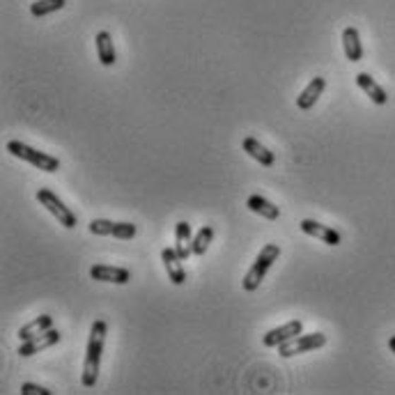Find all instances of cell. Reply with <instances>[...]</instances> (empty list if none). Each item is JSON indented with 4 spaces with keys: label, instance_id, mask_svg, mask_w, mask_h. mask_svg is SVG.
Listing matches in <instances>:
<instances>
[{
    "label": "cell",
    "instance_id": "cell-1",
    "mask_svg": "<svg viewBox=\"0 0 395 395\" xmlns=\"http://www.w3.org/2000/svg\"><path fill=\"white\" fill-rule=\"evenodd\" d=\"M106 334H108V324L104 319H97L90 329L86 363H83V377H81V382H83L86 389H92L99 379V363H101V354H104Z\"/></svg>",
    "mask_w": 395,
    "mask_h": 395
},
{
    "label": "cell",
    "instance_id": "cell-2",
    "mask_svg": "<svg viewBox=\"0 0 395 395\" xmlns=\"http://www.w3.org/2000/svg\"><path fill=\"white\" fill-rule=\"evenodd\" d=\"M278 255H281V246L278 244H266L262 251H260V255L255 257V262H253V266L251 269H248V273L244 276V290L246 292H255L257 288H260V283H262V278L266 276V271L271 269L273 266V262L278 260Z\"/></svg>",
    "mask_w": 395,
    "mask_h": 395
},
{
    "label": "cell",
    "instance_id": "cell-3",
    "mask_svg": "<svg viewBox=\"0 0 395 395\" xmlns=\"http://www.w3.org/2000/svg\"><path fill=\"white\" fill-rule=\"evenodd\" d=\"M7 152L12 154V156H16V159L28 161L30 165H35L37 170H44V172H55V170H60L58 156H51V154H46V152L33 150V147L25 145V143L9 141V143H7Z\"/></svg>",
    "mask_w": 395,
    "mask_h": 395
},
{
    "label": "cell",
    "instance_id": "cell-4",
    "mask_svg": "<svg viewBox=\"0 0 395 395\" xmlns=\"http://www.w3.org/2000/svg\"><path fill=\"white\" fill-rule=\"evenodd\" d=\"M37 200H40L42 205L49 209L55 218H58V223L62 228H67V230L76 228V223H78L76 214H73V211L67 205H64V202L58 196H55L51 189H40V191H37Z\"/></svg>",
    "mask_w": 395,
    "mask_h": 395
},
{
    "label": "cell",
    "instance_id": "cell-5",
    "mask_svg": "<svg viewBox=\"0 0 395 395\" xmlns=\"http://www.w3.org/2000/svg\"><path fill=\"white\" fill-rule=\"evenodd\" d=\"M326 345V336L324 334H299L297 338L288 340V343L278 345V354L283 358H292L297 354H306V352H315V349Z\"/></svg>",
    "mask_w": 395,
    "mask_h": 395
},
{
    "label": "cell",
    "instance_id": "cell-6",
    "mask_svg": "<svg viewBox=\"0 0 395 395\" xmlns=\"http://www.w3.org/2000/svg\"><path fill=\"white\" fill-rule=\"evenodd\" d=\"M90 232L101 237H115V239H134L138 228L134 223H113V220H106V218H95L90 220Z\"/></svg>",
    "mask_w": 395,
    "mask_h": 395
},
{
    "label": "cell",
    "instance_id": "cell-7",
    "mask_svg": "<svg viewBox=\"0 0 395 395\" xmlns=\"http://www.w3.org/2000/svg\"><path fill=\"white\" fill-rule=\"evenodd\" d=\"M60 340H62V334H60V331L49 329V331H44V334L35 336V338H30V340H23L21 347H18V354H21V356L40 354V352H44V349H49V347H53V345H58Z\"/></svg>",
    "mask_w": 395,
    "mask_h": 395
},
{
    "label": "cell",
    "instance_id": "cell-8",
    "mask_svg": "<svg viewBox=\"0 0 395 395\" xmlns=\"http://www.w3.org/2000/svg\"><path fill=\"white\" fill-rule=\"evenodd\" d=\"M299 334H303V322L301 319H292V322H288V324H283L278 329L266 331L264 338H262V345L264 347H278L283 343H288V340L297 338Z\"/></svg>",
    "mask_w": 395,
    "mask_h": 395
},
{
    "label": "cell",
    "instance_id": "cell-9",
    "mask_svg": "<svg viewBox=\"0 0 395 395\" xmlns=\"http://www.w3.org/2000/svg\"><path fill=\"white\" fill-rule=\"evenodd\" d=\"M92 281L101 283H115V285H126L131 281V271L126 266H110V264H95L90 269Z\"/></svg>",
    "mask_w": 395,
    "mask_h": 395
},
{
    "label": "cell",
    "instance_id": "cell-10",
    "mask_svg": "<svg viewBox=\"0 0 395 395\" xmlns=\"http://www.w3.org/2000/svg\"><path fill=\"white\" fill-rule=\"evenodd\" d=\"M299 228L306 235L315 237V239H319V242H324L329 246H338L340 242H343V237H340L338 230L329 228V225H322V223H317V220H312V218H303L299 223Z\"/></svg>",
    "mask_w": 395,
    "mask_h": 395
},
{
    "label": "cell",
    "instance_id": "cell-11",
    "mask_svg": "<svg viewBox=\"0 0 395 395\" xmlns=\"http://www.w3.org/2000/svg\"><path fill=\"white\" fill-rule=\"evenodd\" d=\"M161 260H163V266H165V271H168V278L172 285H182L184 281H187V269H184V264H182L184 260L175 248H163Z\"/></svg>",
    "mask_w": 395,
    "mask_h": 395
},
{
    "label": "cell",
    "instance_id": "cell-12",
    "mask_svg": "<svg viewBox=\"0 0 395 395\" xmlns=\"http://www.w3.org/2000/svg\"><path fill=\"white\" fill-rule=\"evenodd\" d=\"M326 90V78L322 76H315L306 88H303V92L297 97V108L299 110H310L312 106L317 104V99L322 97V92Z\"/></svg>",
    "mask_w": 395,
    "mask_h": 395
},
{
    "label": "cell",
    "instance_id": "cell-13",
    "mask_svg": "<svg viewBox=\"0 0 395 395\" xmlns=\"http://www.w3.org/2000/svg\"><path fill=\"white\" fill-rule=\"evenodd\" d=\"M356 86L361 88V90L365 92V95L370 97L372 104H377V106H384L386 101H389V95H386V90L370 76V73H365V71L356 73Z\"/></svg>",
    "mask_w": 395,
    "mask_h": 395
},
{
    "label": "cell",
    "instance_id": "cell-14",
    "mask_svg": "<svg viewBox=\"0 0 395 395\" xmlns=\"http://www.w3.org/2000/svg\"><path fill=\"white\" fill-rule=\"evenodd\" d=\"M343 49L349 62H361L363 60V44H361V35L354 25H347L343 30Z\"/></svg>",
    "mask_w": 395,
    "mask_h": 395
},
{
    "label": "cell",
    "instance_id": "cell-15",
    "mask_svg": "<svg viewBox=\"0 0 395 395\" xmlns=\"http://www.w3.org/2000/svg\"><path fill=\"white\" fill-rule=\"evenodd\" d=\"M244 152L248 154V156H253V159L260 163V165H264V168H271V165L276 163V156H273V152H269L266 150V147L260 143V141H255V138H244Z\"/></svg>",
    "mask_w": 395,
    "mask_h": 395
},
{
    "label": "cell",
    "instance_id": "cell-16",
    "mask_svg": "<svg viewBox=\"0 0 395 395\" xmlns=\"http://www.w3.org/2000/svg\"><path fill=\"white\" fill-rule=\"evenodd\" d=\"M97 55H99V62L104 64V67H113L117 62V53H115V46H113V37L110 33L101 30L97 33Z\"/></svg>",
    "mask_w": 395,
    "mask_h": 395
},
{
    "label": "cell",
    "instance_id": "cell-17",
    "mask_svg": "<svg viewBox=\"0 0 395 395\" xmlns=\"http://www.w3.org/2000/svg\"><path fill=\"white\" fill-rule=\"evenodd\" d=\"M191 244H193L191 225L187 223V220H179V223L175 225V251L179 253L182 260H189V255H193Z\"/></svg>",
    "mask_w": 395,
    "mask_h": 395
},
{
    "label": "cell",
    "instance_id": "cell-18",
    "mask_svg": "<svg viewBox=\"0 0 395 395\" xmlns=\"http://www.w3.org/2000/svg\"><path fill=\"white\" fill-rule=\"evenodd\" d=\"M49 329H53V317L51 315H40V317H35L30 324L18 329V340L23 343V340H30L35 336L44 334V331H49Z\"/></svg>",
    "mask_w": 395,
    "mask_h": 395
},
{
    "label": "cell",
    "instance_id": "cell-19",
    "mask_svg": "<svg viewBox=\"0 0 395 395\" xmlns=\"http://www.w3.org/2000/svg\"><path fill=\"white\" fill-rule=\"evenodd\" d=\"M246 207L251 209V211H255V214H260V216H264V218H269V220H276L281 216V209L276 207V205H271L269 200L266 198H262V196H251L246 200Z\"/></svg>",
    "mask_w": 395,
    "mask_h": 395
},
{
    "label": "cell",
    "instance_id": "cell-20",
    "mask_svg": "<svg viewBox=\"0 0 395 395\" xmlns=\"http://www.w3.org/2000/svg\"><path fill=\"white\" fill-rule=\"evenodd\" d=\"M211 239H214V228H211V225L200 228V232H198L196 237H193V244H191L193 255H198V257L205 255L207 248H209V244H211Z\"/></svg>",
    "mask_w": 395,
    "mask_h": 395
},
{
    "label": "cell",
    "instance_id": "cell-21",
    "mask_svg": "<svg viewBox=\"0 0 395 395\" xmlns=\"http://www.w3.org/2000/svg\"><path fill=\"white\" fill-rule=\"evenodd\" d=\"M64 5H67V0H37V3L30 5V14L42 18V16H49L53 12H60Z\"/></svg>",
    "mask_w": 395,
    "mask_h": 395
},
{
    "label": "cell",
    "instance_id": "cell-22",
    "mask_svg": "<svg viewBox=\"0 0 395 395\" xmlns=\"http://www.w3.org/2000/svg\"><path fill=\"white\" fill-rule=\"evenodd\" d=\"M21 393L23 395H51L53 391H49V389H44V386H40V384H23L21 386Z\"/></svg>",
    "mask_w": 395,
    "mask_h": 395
},
{
    "label": "cell",
    "instance_id": "cell-23",
    "mask_svg": "<svg viewBox=\"0 0 395 395\" xmlns=\"http://www.w3.org/2000/svg\"><path fill=\"white\" fill-rule=\"evenodd\" d=\"M389 347H391V352L395 354V336H393V338L389 340Z\"/></svg>",
    "mask_w": 395,
    "mask_h": 395
}]
</instances>
